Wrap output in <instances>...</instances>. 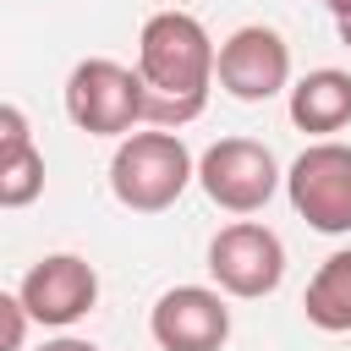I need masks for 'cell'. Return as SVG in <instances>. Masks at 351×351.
<instances>
[{"mask_svg":"<svg viewBox=\"0 0 351 351\" xmlns=\"http://www.w3.org/2000/svg\"><path fill=\"white\" fill-rule=\"evenodd\" d=\"M219 49L192 11H154L137 33V77L148 93V126L181 132L203 115Z\"/></svg>","mask_w":351,"mask_h":351,"instance_id":"1","label":"cell"},{"mask_svg":"<svg viewBox=\"0 0 351 351\" xmlns=\"http://www.w3.org/2000/svg\"><path fill=\"white\" fill-rule=\"evenodd\" d=\"M192 181H197V159L165 126L121 137V148L110 159V192L132 214H165V208H176Z\"/></svg>","mask_w":351,"mask_h":351,"instance_id":"2","label":"cell"},{"mask_svg":"<svg viewBox=\"0 0 351 351\" xmlns=\"http://www.w3.org/2000/svg\"><path fill=\"white\" fill-rule=\"evenodd\" d=\"M66 115L77 132L88 137H132L143 121H148V93H143V77L110 55H93V60H77L71 77H66Z\"/></svg>","mask_w":351,"mask_h":351,"instance_id":"3","label":"cell"},{"mask_svg":"<svg viewBox=\"0 0 351 351\" xmlns=\"http://www.w3.org/2000/svg\"><path fill=\"white\" fill-rule=\"evenodd\" d=\"M285 192L313 230L351 236V143H307L285 170Z\"/></svg>","mask_w":351,"mask_h":351,"instance_id":"4","label":"cell"},{"mask_svg":"<svg viewBox=\"0 0 351 351\" xmlns=\"http://www.w3.org/2000/svg\"><path fill=\"white\" fill-rule=\"evenodd\" d=\"M280 165H274V154L263 148V143H252V137H219V143H208L203 148V159H197V186L208 192V203L214 208H225V214H258L274 192H280Z\"/></svg>","mask_w":351,"mask_h":351,"instance_id":"5","label":"cell"},{"mask_svg":"<svg viewBox=\"0 0 351 351\" xmlns=\"http://www.w3.org/2000/svg\"><path fill=\"white\" fill-rule=\"evenodd\" d=\"M208 274L225 296L258 302L285 280V241L258 219H236L208 241Z\"/></svg>","mask_w":351,"mask_h":351,"instance_id":"6","label":"cell"},{"mask_svg":"<svg viewBox=\"0 0 351 351\" xmlns=\"http://www.w3.org/2000/svg\"><path fill=\"white\" fill-rule=\"evenodd\" d=\"M214 82L241 99V104H263L274 93H291V44L263 27V22H247L236 27L225 44H219V66H214Z\"/></svg>","mask_w":351,"mask_h":351,"instance_id":"7","label":"cell"},{"mask_svg":"<svg viewBox=\"0 0 351 351\" xmlns=\"http://www.w3.org/2000/svg\"><path fill=\"white\" fill-rule=\"evenodd\" d=\"M16 296H22V307L33 313V324H44V329H71L82 313H93V302H99V274H93V263L77 258V252H49V258H38V263L22 274Z\"/></svg>","mask_w":351,"mask_h":351,"instance_id":"8","label":"cell"},{"mask_svg":"<svg viewBox=\"0 0 351 351\" xmlns=\"http://www.w3.org/2000/svg\"><path fill=\"white\" fill-rule=\"evenodd\" d=\"M148 335L159 340V351H219L230 340L225 291H214V285H170L148 313Z\"/></svg>","mask_w":351,"mask_h":351,"instance_id":"9","label":"cell"},{"mask_svg":"<svg viewBox=\"0 0 351 351\" xmlns=\"http://www.w3.org/2000/svg\"><path fill=\"white\" fill-rule=\"evenodd\" d=\"M44 192V154L33 148L27 115L0 104V208H27Z\"/></svg>","mask_w":351,"mask_h":351,"instance_id":"10","label":"cell"},{"mask_svg":"<svg viewBox=\"0 0 351 351\" xmlns=\"http://www.w3.org/2000/svg\"><path fill=\"white\" fill-rule=\"evenodd\" d=\"M291 126L313 132L318 143L340 126H351V71H335V66H318L307 77L291 82Z\"/></svg>","mask_w":351,"mask_h":351,"instance_id":"11","label":"cell"},{"mask_svg":"<svg viewBox=\"0 0 351 351\" xmlns=\"http://www.w3.org/2000/svg\"><path fill=\"white\" fill-rule=\"evenodd\" d=\"M302 313L324 335H346L351 329V247H340V252H329L318 263V274L307 280Z\"/></svg>","mask_w":351,"mask_h":351,"instance_id":"12","label":"cell"},{"mask_svg":"<svg viewBox=\"0 0 351 351\" xmlns=\"http://www.w3.org/2000/svg\"><path fill=\"white\" fill-rule=\"evenodd\" d=\"M27 324H33V313L22 307V296H16V291H11V296H0V351H22Z\"/></svg>","mask_w":351,"mask_h":351,"instance_id":"13","label":"cell"},{"mask_svg":"<svg viewBox=\"0 0 351 351\" xmlns=\"http://www.w3.org/2000/svg\"><path fill=\"white\" fill-rule=\"evenodd\" d=\"M38 351H99L93 340H77V335H55V340H44Z\"/></svg>","mask_w":351,"mask_h":351,"instance_id":"14","label":"cell"},{"mask_svg":"<svg viewBox=\"0 0 351 351\" xmlns=\"http://www.w3.org/2000/svg\"><path fill=\"white\" fill-rule=\"evenodd\" d=\"M329 11H335V22H351V0H324Z\"/></svg>","mask_w":351,"mask_h":351,"instance_id":"15","label":"cell"},{"mask_svg":"<svg viewBox=\"0 0 351 351\" xmlns=\"http://www.w3.org/2000/svg\"><path fill=\"white\" fill-rule=\"evenodd\" d=\"M335 27H340V44L351 49V22H335Z\"/></svg>","mask_w":351,"mask_h":351,"instance_id":"16","label":"cell"}]
</instances>
